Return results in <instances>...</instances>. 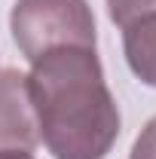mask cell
Instances as JSON below:
<instances>
[{
	"label": "cell",
	"mask_w": 156,
	"mask_h": 159,
	"mask_svg": "<svg viewBox=\"0 0 156 159\" xmlns=\"http://www.w3.org/2000/svg\"><path fill=\"white\" fill-rule=\"evenodd\" d=\"M129 159H156V116L147 119V125L138 132Z\"/></svg>",
	"instance_id": "obj_6"
},
{
	"label": "cell",
	"mask_w": 156,
	"mask_h": 159,
	"mask_svg": "<svg viewBox=\"0 0 156 159\" xmlns=\"http://www.w3.org/2000/svg\"><path fill=\"white\" fill-rule=\"evenodd\" d=\"M28 89L40 141L55 159H104L113 150L122 119L95 49L61 46L40 55Z\"/></svg>",
	"instance_id": "obj_1"
},
{
	"label": "cell",
	"mask_w": 156,
	"mask_h": 159,
	"mask_svg": "<svg viewBox=\"0 0 156 159\" xmlns=\"http://www.w3.org/2000/svg\"><path fill=\"white\" fill-rule=\"evenodd\" d=\"M126 64L144 86L156 89V16L122 31Z\"/></svg>",
	"instance_id": "obj_4"
},
{
	"label": "cell",
	"mask_w": 156,
	"mask_h": 159,
	"mask_svg": "<svg viewBox=\"0 0 156 159\" xmlns=\"http://www.w3.org/2000/svg\"><path fill=\"white\" fill-rule=\"evenodd\" d=\"M0 159H34L31 150H0Z\"/></svg>",
	"instance_id": "obj_7"
},
{
	"label": "cell",
	"mask_w": 156,
	"mask_h": 159,
	"mask_svg": "<svg viewBox=\"0 0 156 159\" xmlns=\"http://www.w3.org/2000/svg\"><path fill=\"white\" fill-rule=\"evenodd\" d=\"M40 144L37 113L28 89V74L0 70V150H34Z\"/></svg>",
	"instance_id": "obj_3"
},
{
	"label": "cell",
	"mask_w": 156,
	"mask_h": 159,
	"mask_svg": "<svg viewBox=\"0 0 156 159\" xmlns=\"http://www.w3.org/2000/svg\"><path fill=\"white\" fill-rule=\"evenodd\" d=\"M9 31L28 61L61 46L95 49V12L89 0H16Z\"/></svg>",
	"instance_id": "obj_2"
},
{
	"label": "cell",
	"mask_w": 156,
	"mask_h": 159,
	"mask_svg": "<svg viewBox=\"0 0 156 159\" xmlns=\"http://www.w3.org/2000/svg\"><path fill=\"white\" fill-rule=\"evenodd\" d=\"M107 16L119 31L156 16V0H107Z\"/></svg>",
	"instance_id": "obj_5"
}]
</instances>
